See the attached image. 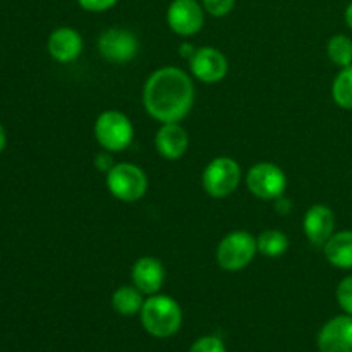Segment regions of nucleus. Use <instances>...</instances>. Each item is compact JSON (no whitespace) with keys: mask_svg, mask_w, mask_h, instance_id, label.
Listing matches in <instances>:
<instances>
[{"mask_svg":"<svg viewBox=\"0 0 352 352\" xmlns=\"http://www.w3.org/2000/svg\"><path fill=\"white\" fill-rule=\"evenodd\" d=\"M143 103L146 112L158 122H179L191 112L195 85L181 69L162 67L148 78Z\"/></svg>","mask_w":352,"mask_h":352,"instance_id":"f257e3e1","label":"nucleus"},{"mask_svg":"<svg viewBox=\"0 0 352 352\" xmlns=\"http://www.w3.org/2000/svg\"><path fill=\"white\" fill-rule=\"evenodd\" d=\"M141 323L150 336L168 339L175 336L182 325V309L175 299L165 294H153L144 301L141 309Z\"/></svg>","mask_w":352,"mask_h":352,"instance_id":"f03ea898","label":"nucleus"},{"mask_svg":"<svg viewBox=\"0 0 352 352\" xmlns=\"http://www.w3.org/2000/svg\"><path fill=\"white\" fill-rule=\"evenodd\" d=\"M95 138L107 151H122L133 143L134 127L129 117L117 110H107L96 119Z\"/></svg>","mask_w":352,"mask_h":352,"instance_id":"7ed1b4c3","label":"nucleus"},{"mask_svg":"<svg viewBox=\"0 0 352 352\" xmlns=\"http://www.w3.org/2000/svg\"><path fill=\"white\" fill-rule=\"evenodd\" d=\"M256 253V239L246 230H236L227 234L217 248V263L227 272H239L253 261Z\"/></svg>","mask_w":352,"mask_h":352,"instance_id":"20e7f679","label":"nucleus"},{"mask_svg":"<svg viewBox=\"0 0 352 352\" xmlns=\"http://www.w3.org/2000/svg\"><path fill=\"white\" fill-rule=\"evenodd\" d=\"M107 188L113 198L124 203H134L146 195L148 177L133 164H117L107 172Z\"/></svg>","mask_w":352,"mask_h":352,"instance_id":"39448f33","label":"nucleus"},{"mask_svg":"<svg viewBox=\"0 0 352 352\" xmlns=\"http://www.w3.org/2000/svg\"><path fill=\"white\" fill-rule=\"evenodd\" d=\"M203 189L213 198L232 195L241 182V167L234 158H213L203 170Z\"/></svg>","mask_w":352,"mask_h":352,"instance_id":"423d86ee","label":"nucleus"},{"mask_svg":"<svg viewBox=\"0 0 352 352\" xmlns=\"http://www.w3.org/2000/svg\"><path fill=\"white\" fill-rule=\"evenodd\" d=\"M248 189L260 199H278L287 188V175L272 162H260L248 172Z\"/></svg>","mask_w":352,"mask_h":352,"instance_id":"0eeeda50","label":"nucleus"},{"mask_svg":"<svg viewBox=\"0 0 352 352\" xmlns=\"http://www.w3.org/2000/svg\"><path fill=\"white\" fill-rule=\"evenodd\" d=\"M98 50L102 57L109 62L124 64L136 57L140 52V41L133 31L122 30V28H110L100 34Z\"/></svg>","mask_w":352,"mask_h":352,"instance_id":"6e6552de","label":"nucleus"},{"mask_svg":"<svg viewBox=\"0 0 352 352\" xmlns=\"http://www.w3.org/2000/svg\"><path fill=\"white\" fill-rule=\"evenodd\" d=\"M167 23L174 33L192 36L205 24V9L196 0H172L167 10Z\"/></svg>","mask_w":352,"mask_h":352,"instance_id":"1a4fd4ad","label":"nucleus"},{"mask_svg":"<svg viewBox=\"0 0 352 352\" xmlns=\"http://www.w3.org/2000/svg\"><path fill=\"white\" fill-rule=\"evenodd\" d=\"M191 71L196 79L206 85H213L226 78L229 64H227L226 55L219 48L201 47L191 57Z\"/></svg>","mask_w":352,"mask_h":352,"instance_id":"9d476101","label":"nucleus"},{"mask_svg":"<svg viewBox=\"0 0 352 352\" xmlns=\"http://www.w3.org/2000/svg\"><path fill=\"white\" fill-rule=\"evenodd\" d=\"M320 352H352V316L340 315L329 320L318 333Z\"/></svg>","mask_w":352,"mask_h":352,"instance_id":"9b49d317","label":"nucleus"},{"mask_svg":"<svg viewBox=\"0 0 352 352\" xmlns=\"http://www.w3.org/2000/svg\"><path fill=\"white\" fill-rule=\"evenodd\" d=\"M302 227L309 243L315 246H325L336 230V215L329 206L315 205L306 212Z\"/></svg>","mask_w":352,"mask_h":352,"instance_id":"f8f14e48","label":"nucleus"},{"mask_svg":"<svg viewBox=\"0 0 352 352\" xmlns=\"http://www.w3.org/2000/svg\"><path fill=\"white\" fill-rule=\"evenodd\" d=\"M134 287L140 289L143 294L153 296L162 289L165 282V268L157 258L143 256L134 263L131 272Z\"/></svg>","mask_w":352,"mask_h":352,"instance_id":"ddd939ff","label":"nucleus"},{"mask_svg":"<svg viewBox=\"0 0 352 352\" xmlns=\"http://www.w3.org/2000/svg\"><path fill=\"white\" fill-rule=\"evenodd\" d=\"M158 153L167 160H177L186 153L189 146L188 131L179 122H167L162 124L158 129L157 138H155Z\"/></svg>","mask_w":352,"mask_h":352,"instance_id":"4468645a","label":"nucleus"},{"mask_svg":"<svg viewBox=\"0 0 352 352\" xmlns=\"http://www.w3.org/2000/svg\"><path fill=\"white\" fill-rule=\"evenodd\" d=\"M48 52L57 62H72L81 55L82 38L72 28H58L48 38Z\"/></svg>","mask_w":352,"mask_h":352,"instance_id":"2eb2a0df","label":"nucleus"},{"mask_svg":"<svg viewBox=\"0 0 352 352\" xmlns=\"http://www.w3.org/2000/svg\"><path fill=\"white\" fill-rule=\"evenodd\" d=\"M327 261L342 270H352V230H340L323 246Z\"/></svg>","mask_w":352,"mask_h":352,"instance_id":"dca6fc26","label":"nucleus"},{"mask_svg":"<svg viewBox=\"0 0 352 352\" xmlns=\"http://www.w3.org/2000/svg\"><path fill=\"white\" fill-rule=\"evenodd\" d=\"M144 305L143 292L134 285H122L112 296V306L119 315L134 316L141 313Z\"/></svg>","mask_w":352,"mask_h":352,"instance_id":"f3484780","label":"nucleus"},{"mask_svg":"<svg viewBox=\"0 0 352 352\" xmlns=\"http://www.w3.org/2000/svg\"><path fill=\"white\" fill-rule=\"evenodd\" d=\"M256 246L263 256L267 258H278L287 251L289 239L284 232L275 229L263 230L260 236L256 237Z\"/></svg>","mask_w":352,"mask_h":352,"instance_id":"a211bd4d","label":"nucleus"},{"mask_svg":"<svg viewBox=\"0 0 352 352\" xmlns=\"http://www.w3.org/2000/svg\"><path fill=\"white\" fill-rule=\"evenodd\" d=\"M332 96L340 109L352 110V65L340 69L332 85Z\"/></svg>","mask_w":352,"mask_h":352,"instance_id":"6ab92c4d","label":"nucleus"},{"mask_svg":"<svg viewBox=\"0 0 352 352\" xmlns=\"http://www.w3.org/2000/svg\"><path fill=\"white\" fill-rule=\"evenodd\" d=\"M327 54L330 60L340 69L352 65V40L346 34H336L329 40L327 45Z\"/></svg>","mask_w":352,"mask_h":352,"instance_id":"aec40b11","label":"nucleus"},{"mask_svg":"<svg viewBox=\"0 0 352 352\" xmlns=\"http://www.w3.org/2000/svg\"><path fill=\"white\" fill-rule=\"evenodd\" d=\"M336 296L337 302H339V306L342 308V311L346 313V315L352 316V275L340 280Z\"/></svg>","mask_w":352,"mask_h":352,"instance_id":"412c9836","label":"nucleus"},{"mask_svg":"<svg viewBox=\"0 0 352 352\" xmlns=\"http://www.w3.org/2000/svg\"><path fill=\"white\" fill-rule=\"evenodd\" d=\"M189 352H227L226 344L222 339L215 336H206L196 340Z\"/></svg>","mask_w":352,"mask_h":352,"instance_id":"4be33fe9","label":"nucleus"},{"mask_svg":"<svg viewBox=\"0 0 352 352\" xmlns=\"http://www.w3.org/2000/svg\"><path fill=\"white\" fill-rule=\"evenodd\" d=\"M236 6V0H203V9L215 17H223Z\"/></svg>","mask_w":352,"mask_h":352,"instance_id":"5701e85b","label":"nucleus"},{"mask_svg":"<svg viewBox=\"0 0 352 352\" xmlns=\"http://www.w3.org/2000/svg\"><path fill=\"white\" fill-rule=\"evenodd\" d=\"M119 0H78L79 6L88 12H103L113 7Z\"/></svg>","mask_w":352,"mask_h":352,"instance_id":"b1692460","label":"nucleus"},{"mask_svg":"<svg viewBox=\"0 0 352 352\" xmlns=\"http://www.w3.org/2000/svg\"><path fill=\"white\" fill-rule=\"evenodd\" d=\"M96 160H100V162H96V165H98V168H102V170H107L109 172L110 168V157H107V155H98V157H96Z\"/></svg>","mask_w":352,"mask_h":352,"instance_id":"393cba45","label":"nucleus"},{"mask_svg":"<svg viewBox=\"0 0 352 352\" xmlns=\"http://www.w3.org/2000/svg\"><path fill=\"white\" fill-rule=\"evenodd\" d=\"M181 50H182V57H186V58H189V60H191V57L192 55H195V47H191V45L189 43H184L181 47Z\"/></svg>","mask_w":352,"mask_h":352,"instance_id":"a878e982","label":"nucleus"},{"mask_svg":"<svg viewBox=\"0 0 352 352\" xmlns=\"http://www.w3.org/2000/svg\"><path fill=\"white\" fill-rule=\"evenodd\" d=\"M6 143H7L6 129H3V126H2V124H0V153H2L3 148H6Z\"/></svg>","mask_w":352,"mask_h":352,"instance_id":"bb28decb","label":"nucleus"},{"mask_svg":"<svg viewBox=\"0 0 352 352\" xmlns=\"http://www.w3.org/2000/svg\"><path fill=\"white\" fill-rule=\"evenodd\" d=\"M346 23H347V26L352 30V2L347 6V9H346Z\"/></svg>","mask_w":352,"mask_h":352,"instance_id":"cd10ccee","label":"nucleus"}]
</instances>
